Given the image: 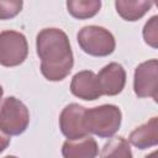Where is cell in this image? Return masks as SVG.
Returning <instances> with one entry per match:
<instances>
[{
  "label": "cell",
  "instance_id": "8",
  "mask_svg": "<svg viewBox=\"0 0 158 158\" xmlns=\"http://www.w3.org/2000/svg\"><path fill=\"white\" fill-rule=\"evenodd\" d=\"M101 95L114 96L120 94L126 84V72L123 67L116 62L105 65L96 75Z\"/></svg>",
  "mask_w": 158,
  "mask_h": 158
},
{
  "label": "cell",
  "instance_id": "13",
  "mask_svg": "<svg viewBox=\"0 0 158 158\" xmlns=\"http://www.w3.org/2000/svg\"><path fill=\"white\" fill-rule=\"evenodd\" d=\"M101 7L100 0H69L67 1L68 12L79 20H85L95 16Z\"/></svg>",
  "mask_w": 158,
  "mask_h": 158
},
{
  "label": "cell",
  "instance_id": "12",
  "mask_svg": "<svg viewBox=\"0 0 158 158\" xmlns=\"http://www.w3.org/2000/svg\"><path fill=\"white\" fill-rule=\"evenodd\" d=\"M153 6L152 1L147 0H117L115 7L117 14L126 21H137L142 19Z\"/></svg>",
  "mask_w": 158,
  "mask_h": 158
},
{
  "label": "cell",
  "instance_id": "15",
  "mask_svg": "<svg viewBox=\"0 0 158 158\" xmlns=\"http://www.w3.org/2000/svg\"><path fill=\"white\" fill-rule=\"evenodd\" d=\"M144 42L152 48L158 47V16H152L143 27Z\"/></svg>",
  "mask_w": 158,
  "mask_h": 158
},
{
  "label": "cell",
  "instance_id": "5",
  "mask_svg": "<svg viewBox=\"0 0 158 158\" xmlns=\"http://www.w3.org/2000/svg\"><path fill=\"white\" fill-rule=\"evenodd\" d=\"M28 54L26 37L17 31L0 32V64L4 67H16L23 63Z\"/></svg>",
  "mask_w": 158,
  "mask_h": 158
},
{
  "label": "cell",
  "instance_id": "10",
  "mask_svg": "<svg viewBox=\"0 0 158 158\" xmlns=\"http://www.w3.org/2000/svg\"><path fill=\"white\" fill-rule=\"evenodd\" d=\"M98 153V143L90 136L79 139H67L62 147L63 158H96Z\"/></svg>",
  "mask_w": 158,
  "mask_h": 158
},
{
  "label": "cell",
  "instance_id": "6",
  "mask_svg": "<svg viewBox=\"0 0 158 158\" xmlns=\"http://www.w3.org/2000/svg\"><path fill=\"white\" fill-rule=\"evenodd\" d=\"M133 89L138 98H152L157 101L158 91V60L149 59L141 63L135 70Z\"/></svg>",
  "mask_w": 158,
  "mask_h": 158
},
{
  "label": "cell",
  "instance_id": "3",
  "mask_svg": "<svg viewBox=\"0 0 158 158\" xmlns=\"http://www.w3.org/2000/svg\"><path fill=\"white\" fill-rule=\"evenodd\" d=\"M79 47L89 56L106 57L115 51L116 42L112 33L101 26H85L78 35Z\"/></svg>",
  "mask_w": 158,
  "mask_h": 158
},
{
  "label": "cell",
  "instance_id": "7",
  "mask_svg": "<svg viewBox=\"0 0 158 158\" xmlns=\"http://www.w3.org/2000/svg\"><path fill=\"white\" fill-rule=\"evenodd\" d=\"M85 110L86 107L79 104H69L60 112L59 128L68 139H79L89 135L84 125Z\"/></svg>",
  "mask_w": 158,
  "mask_h": 158
},
{
  "label": "cell",
  "instance_id": "2",
  "mask_svg": "<svg viewBox=\"0 0 158 158\" xmlns=\"http://www.w3.org/2000/svg\"><path fill=\"white\" fill-rule=\"evenodd\" d=\"M121 120V110L116 105L111 104L86 109L84 114V125L86 131L102 138L112 137L118 131Z\"/></svg>",
  "mask_w": 158,
  "mask_h": 158
},
{
  "label": "cell",
  "instance_id": "17",
  "mask_svg": "<svg viewBox=\"0 0 158 158\" xmlns=\"http://www.w3.org/2000/svg\"><path fill=\"white\" fill-rule=\"evenodd\" d=\"M10 144V136L4 133L1 130H0V153L2 151H5L7 148V146Z\"/></svg>",
  "mask_w": 158,
  "mask_h": 158
},
{
  "label": "cell",
  "instance_id": "18",
  "mask_svg": "<svg viewBox=\"0 0 158 158\" xmlns=\"http://www.w3.org/2000/svg\"><path fill=\"white\" fill-rule=\"evenodd\" d=\"M144 158H157V151H154V152H152L151 154H148V156H146Z\"/></svg>",
  "mask_w": 158,
  "mask_h": 158
},
{
  "label": "cell",
  "instance_id": "16",
  "mask_svg": "<svg viewBox=\"0 0 158 158\" xmlns=\"http://www.w3.org/2000/svg\"><path fill=\"white\" fill-rule=\"evenodd\" d=\"M21 0H0V20H9L19 15L22 10Z\"/></svg>",
  "mask_w": 158,
  "mask_h": 158
},
{
  "label": "cell",
  "instance_id": "9",
  "mask_svg": "<svg viewBox=\"0 0 158 158\" xmlns=\"http://www.w3.org/2000/svg\"><path fill=\"white\" fill-rule=\"evenodd\" d=\"M70 91L74 96L86 101H93L101 96L96 74L91 70L78 72L72 79Z\"/></svg>",
  "mask_w": 158,
  "mask_h": 158
},
{
  "label": "cell",
  "instance_id": "1",
  "mask_svg": "<svg viewBox=\"0 0 158 158\" xmlns=\"http://www.w3.org/2000/svg\"><path fill=\"white\" fill-rule=\"evenodd\" d=\"M41 72L49 81H60L69 75L74 59L67 33L59 28H43L36 38Z\"/></svg>",
  "mask_w": 158,
  "mask_h": 158
},
{
  "label": "cell",
  "instance_id": "11",
  "mask_svg": "<svg viewBox=\"0 0 158 158\" xmlns=\"http://www.w3.org/2000/svg\"><path fill=\"white\" fill-rule=\"evenodd\" d=\"M128 141L139 149H146L149 147H154L158 143V117L154 116L143 125L136 127Z\"/></svg>",
  "mask_w": 158,
  "mask_h": 158
},
{
  "label": "cell",
  "instance_id": "14",
  "mask_svg": "<svg viewBox=\"0 0 158 158\" xmlns=\"http://www.w3.org/2000/svg\"><path fill=\"white\" fill-rule=\"evenodd\" d=\"M101 158H132L130 143L123 137H114L106 142L100 153Z\"/></svg>",
  "mask_w": 158,
  "mask_h": 158
},
{
  "label": "cell",
  "instance_id": "20",
  "mask_svg": "<svg viewBox=\"0 0 158 158\" xmlns=\"http://www.w3.org/2000/svg\"><path fill=\"white\" fill-rule=\"evenodd\" d=\"M5 158H17V157H15V156H6Z\"/></svg>",
  "mask_w": 158,
  "mask_h": 158
},
{
  "label": "cell",
  "instance_id": "4",
  "mask_svg": "<svg viewBox=\"0 0 158 158\" xmlns=\"http://www.w3.org/2000/svg\"><path fill=\"white\" fill-rule=\"evenodd\" d=\"M30 112L26 105L14 96L0 102V130L9 136H19L27 130Z\"/></svg>",
  "mask_w": 158,
  "mask_h": 158
},
{
  "label": "cell",
  "instance_id": "19",
  "mask_svg": "<svg viewBox=\"0 0 158 158\" xmlns=\"http://www.w3.org/2000/svg\"><path fill=\"white\" fill-rule=\"evenodd\" d=\"M2 94H4V90H2V86L0 85V100H1V98H2Z\"/></svg>",
  "mask_w": 158,
  "mask_h": 158
}]
</instances>
